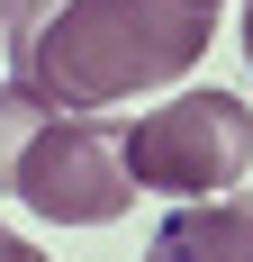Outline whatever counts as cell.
Segmentation results:
<instances>
[{"instance_id": "cell-3", "label": "cell", "mask_w": 253, "mask_h": 262, "mask_svg": "<svg viewBox=\"0 0 253 262\" xmlns=\"http://www.w3.org/2000/svg\"><path fill=\"white\" fill-rule=\"evenodd\" d=\"M126 163L163 199H217L253 172V108L235 91H172L126 127Z\"/></svg>"}, {"instance_id": "cell-1", "label": "cell", "mask_w": 253, "mask_h": 262, "mask_svg": "<svg viewBox=\"0 0 253 262\" xmlns=\"http://www.w3.org/2000/svg\"><path fill=\"white\" fill-rule=\"evenodd\" d=\"M9 73L54 108H118L136 91H172L208 54V9L190 0H18Z\"/></svg>"}, {"instance_id": "cell-2", "label": "cell", "mask_w": 253, "mask_h": 262, "mask_svg": "<svg viewBox=\"0 0 253 262\" xmlns=\"http://www.w3.org/2000/svg\"><path fill=\"white\" fill-rule=\"evenodd\" d=\"M0 190L27 199L46 226H109L145 181L126 163V127H109V108H54L46 91L9 73L0 81Z\"/></svg>"}, {"instance_id": "cell-8", "label": "cell", "mask_w": 253, "mask_h": 262, "mask_svg": "<svg viewBox=\"0 0 253 262\" xmlns=\"http://www.w3.org/2000/svg\"><path fill=\"white\" fill-rule=\"evenodd\" d=\"M190 9H208V18H217V9H226V0H190Z\"/></svg>"}, {"instance_id": "cell-6", "label": "cell", "mask_w": 253, "mask_h": 262, "mask_svg": "<svg viewBox=\"0 0 253 262\" xmlns=\"http://www.w3.org/2000/svg\"><path fill=\"white\" fill-rule=\"evenodd\" d=\"M244 63H253V0H244Z\"/></svg>"}, {"instance_id": "cell-5", "label": "cell", "mask_w": 253, "mask_h": 262, "mask_svg": "<svg viewBox=\"0 0 253 262\" xmlns=\"http://www.w3.org/2000/svg\"><path fill=\"white\" fill-rule=\"evenodd\" d=\"M0 262H54L46 244H27V235H9V226H0Z\"/></svg>"}, {"instance_id": "cell-4", "label": "cell", "mask_w": 253, "mask_h": 262, "mask_svg": "<svg viewBox=\"0 0 253 262\" xmlns=\"http://www.w3.org/2000/svg\"><path fill=\"white\" fill-rule=\"evenodd\" d=\"M145 262H253V190L181 199V208L154 226Z\"/></svg>"}, {"instance_id": "cell-7", "label": "cell", "mask_w": 253, "mask_h": 262, "mask_svg": "<svg viewBox=\"0 0 253 262\" xmlns=\"http://www.w3.org/2000/svg\"><path fill=\"white\" fill-rule=\"evenodd\" d=\"M9 18H18V0H0V36H9Z\"/></svg>"}]
</instances>
